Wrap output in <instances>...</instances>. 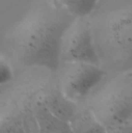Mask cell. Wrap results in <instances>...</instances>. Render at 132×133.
I'll list each match as a JSON object with an SVG mask.
<instances>
[{"mask_svg":"<svg viewBox=\"0 0 132 133\" xmlns=\"http://www.w3.org/2000/svg\"><path fill=\"white\" fill-rule=\"evenodd\" d=\"M74 19L60 0L32 3L11 34L18 60L26 67L55 72L62 34Z\"/></svg>","mask_w":132,"mask_h":133,"instance_id":"obj_1","label":"cell"},{"mask_svg":"<svg viewBox=\"0 0 132 133\" xmlns=\"http://www.w3.org/2000/svg\"><path fill=\"white\" fill-rule=\"evenodd\" d=\"M98 65L107 73L132 71V0H98L88 16Z\"/></svg>","mask_w":132,"mask_h":133,"instance_id":"obj_2","label":"cell"},{"mask_svg":"<svg viewBox=\"0 0 132 133\" xmlns=\"http://www.w3.org/2000/svg\"><path fill=\"white\" fill-rule=\"evenodd\" d=\"M80 104L89 109L107 131L132 125V72L107 73Z\"/></svg>","mask_w":132,"mask_h":133,"instance_id":"obj_3","label":"cell"},{"mask_svg":"<svg viewBox=\"0 0 132 133\" xmlns=\"http://www.w3.org/2000/svg\"><path fill=\"white\" fill-rule=\"evenodd\" d=\"M54 73L61 93L77 105L107 74L99 65L85 62H61Z\"/></svg>","mask_w":132,"mask_h":133,"instance_id":"obj_4","label":"cell"},{"mask_svg":"<svg viewBox=\"0 0 132 133\" xmlns=\"http://www.w3.org/2000/svg\"><path fill=\"white\" fill-rule=\"evenodd\" d=\"M61 62H85L99 65L88 17L75 18L64 31L60 42Z\"/></svg>","mask_w":132,"mask_h":133,"instance_id":"obj_5","label":"cell"},{"mask_svg":"<svg viewBox=\"0 0 132 133\" xmlns=\"http://www.w3.org/2000/svg\"><path fill=\"white\" fill-rule=\"evenodd\" d=\"M40 99L54 116L67 122H70L78 107L77 104L68 100L61 93L54 72L43 89Z\"/></svg>","mask_w":132,"mask_h":133,"instance_id":"obj_6","label":"cell"},{"mask_svg":"<svg viewBox=\"0 0 132 133\" xmlns=\"http://www.w3.org/2000/svg\"><path fill=\"white\" fill-rule=\"evenodd\" d=\"M69 124L73 133H107L93 113L82 104L78 105Z\"/></svg>","mask_w":132,"mask_h":133,"instance_id":"obj_7","label":"cell"},{"mask_svg":"<svg viewBox=\"0 0 132 133\" xmlns=\"http://www.w3.org/2000/svg\"><path fill=\"white\" fill-rule=\"evenodd\" d=\"M67 11L75 18L88 17L93 10L94 0H60Z\"/></svg>","mask_w":132,"mask_h":133,"instance_id":"obj_8","label":"cell"},{"mask_svg":"<svg viewBox=\"0 0 132 133\" xmlns=\"http://www.w3.org/2000/svg\"><path fill=\"white\" fill-rule=\"evenodd\" d=\"M12 78V70L7 60L0 55V85L8 83Z\"/></svg>","mask_w":132,"mask_h":133,"instance_id":"obj_9","label":"cell"},{"mask_svg":"<svg viewBox=\"0 0 132 133\" xmlns=\"http://www.w3.org/2000/svg\"><path fill=\"white\" fill-rule=\"evenodd\" d=\"M131 72H132V71H131Z\"/></svg>","mask_w":132,"mask_h":133,"instance_id":"obj_10","label":"cell"}]
</instances>
